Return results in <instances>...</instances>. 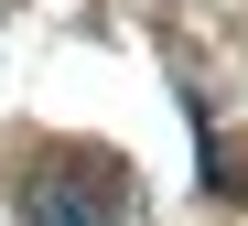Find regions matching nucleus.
Listing matches in <instances>:
<instances>
[{"label": "nucleus", "mask_w": 248, "mask_h": 226, "mask_svg": "<svg viewBox=\"0 0 248 226\" xmlns=\"http://www.w3.org/2000/svg\"><path fill=\"white\" fill-rule=\"evenodd\" d=\"M32 226H130V194H119V172H44Z\"/></svg>", "instance_id": "nucleus-1"}]
</instances>
